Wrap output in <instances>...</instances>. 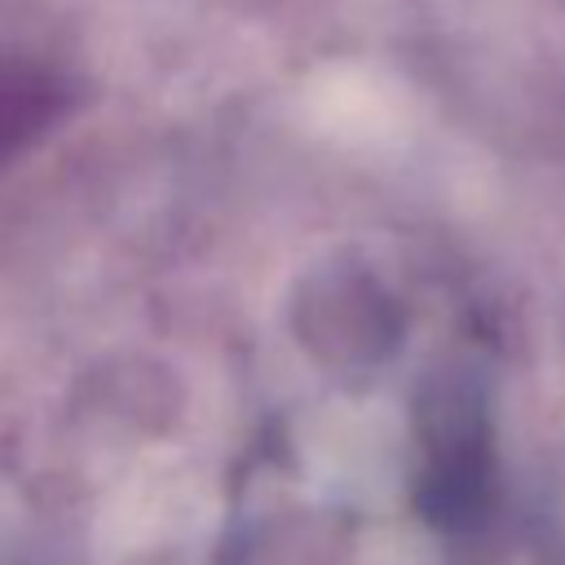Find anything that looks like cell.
Masks as SVG:
<instances>
[{
  "instance_id": "obj_1",
  "label": "cell",
  "mask_w": 565,
  "mask_h": 565,
  "mask_svg": "<svg viewBox=\"0 0 565 565\" xmlns=\"http://www.w3.org/2000/svg\"><path fill=\"white\" fill-rule=\"evenodd\" d=\"M62 79L49 62L31 57L26 49L0 44V159L31 141L57 110Z\"/></svg>"
}]
</instances>
